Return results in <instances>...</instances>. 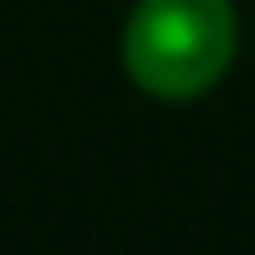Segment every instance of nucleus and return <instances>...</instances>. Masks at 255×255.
Wrapping results in <instances>:
<instances>
[{
	"instance_id": "obj_1",
	"label": "nucleus",
	"mask_w": 255,
	"mask_h": 255,
	"mask_svg": "<svg viewBox=\"0 0 255 255\" xmlns=\"http://www.w3.org/2000/svg\"><path fill=\"white\" fill-rule=\"evenodd\" d=\"M238 57L233 0H136L125 23L130 85L164 102L204 97Z\"/></svg>"
}]
</instances>
